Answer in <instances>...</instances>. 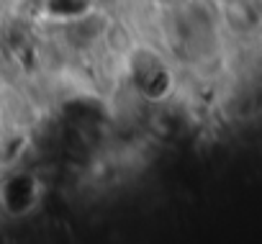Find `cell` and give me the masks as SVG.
<instances>
[{
  "label": "cell",
  "mask_w": 262,
  "mask_h": 244,
  "mask_svg": "<svg viewBox=\"0 0 262 244\" xmlns=\"http://www.w3.org/2000/svg\"><path fill=\"white\" fill-rule=\"evenodd\" d=\"M221 6H226V8H234V6H242L244 0H219Z\"/></svg>",
  "instance_id": "1"
}]
</instances>
